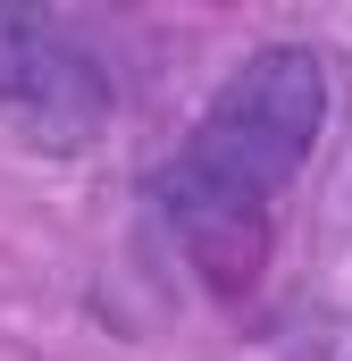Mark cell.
Segmentation results:
<instances>
[{"instance_id":"1","label":"cell","mask_w":352,"mask_h":361,"mask_svg":"<svg viewBox=\"0 0 352 361\" xmlns=\"http://www.w3.org/2000/svg\"><path fill=\"white\" fill-rule=\"evenodd\" d=\"M327 59L302 42L244 51L168 160L151 169V210L210 294H252L277 235V193L310 169L327 135Z\"/></svg>"},{"instance_id":"2","label":"cell","mask_w":352,"mask_h":361,"mask_svg":"<svg viewBox=\"0 0 352 361\" xmlns=\"http://www.w3.org/2000/svg\"><path fill=\"white\" fill-rule=\"evenodd\" d=\"M0 109L34 143L76 152L118 118V68L68 8H0Z\"/></svg>"}]
</instances>
